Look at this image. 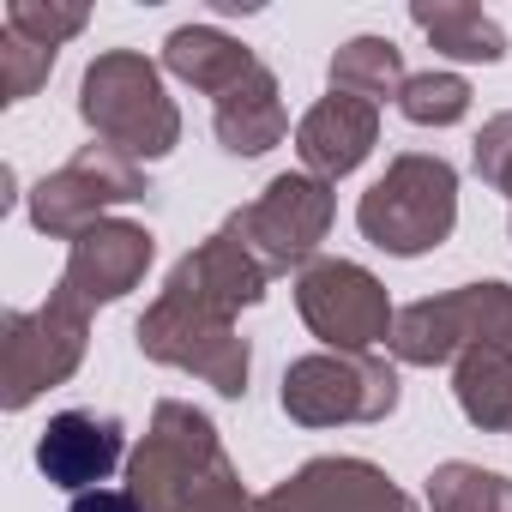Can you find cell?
Segmentation results:
<instances>
[{"instance_id": "cell-1", "label": "cell", "mask_w": 512, "mask_h": 512, "mask_svg": "<svg viewBox=\"0 0 512 512\" xmlns=\"http://www.w3.org/2000/svg\"><path fill=\"white\" fill-rule=\"evenodd\" d=\"M79 121L97 133V145L157 163L181 145V109L163 85V67L139 49H103L79 79Z\"/></svg>"}, {"instance_id": "cell-2", "label": "cell", "mask_w": 512, "mask_h": 512, "mask_svg": "<svg viewBox=\"0 0 512 512\" xmlns=\"http://www.w3.org/2000/svg\"><path fill=\"white\" fill-rule=\"evenodd\" d=\"M241 470L229 464L217 422L181 398H163L151 410V428L139 434L133 458H127V494L145 512H193L211 488L235 482Z\"/></svg>"}, {"instance_id": "cell-3", "label": "cell", "mask_w": 512, "mask_h": 512, "mask_svg": "<svg viewBox=\"0 0 512 512\" xmlns=\"http://www.w3.org/2000/svg\"><path fill=\"white\" fill-rule=\"evenodd\" d=\"M356 229L392 260L434 253L458 229V169L434 151H398L386 175L362 193Z\"/></svg>"}, {"instance_id": "cell-4", "label": "cell", "mask_w": 512, "mask_h": 512, "mask_svg": "<svg viewBox=\"0 0 512 512\" xmlns=\"http://www.w3.org/2000/svg\"><path fill=\"white\" fill-rule=\"evenodd\" d=\"M91 344V308L73 290H49L37 308L0 314V404L13 416L31 410L49 386H67Z\"/></svg>"}, {"instance_id": "cell-5", "label": "cell", "mask_w": 512, "mask_h": 512, "mask_svg": "<svg viewBox=\"0 0 512 512\" xmlns=\"http://www.w3.org/2000/svg\"><path fill=\"white\" fill-rule=\"evenodd\" d=\"M139 338V356L145 362H163V368H181L193 380H205L217 398H247V374H253V350L247 338L235 332L229 314L181 296V290H157V302L139 314L133 326Z\"/></svg>"}, {"instance_id": "cell-6", "label": "cell", "mask_w": 512, "mask_h": 512, "mask_svg": "<svg viewBox=\"0 0 512 512\" xmlns=\"http://www.w3.org/2000/svg\"><path fill=\"white\" fill-rule=\"evenodd\" d=\"M386 350L404 368H440L458 362L464 350H512V284L506 278L458 284L446 296H422L398 308Z\"/></svg>"}, {"instance_id": "cell-7", "label": "cell", "mask_w": 512, "mask_h": 512, "mask_svg": "<svg viewBox=\"0 0 512 512\" xmlns=\"http://www.w3.org/2000/svg\"><path fill=\"white\" fill-rule=\"evenodd\" d=\"M278 404L296 428L386 422L398 410V368L374 350H314L284 368Z\"/></svg>"}, {"instance_id": "cell-8", "label": "cell", "mask_w": 512, "mask_h": 512, "mask_svg": "<svg viewBox=\"0 0 512 512\" xmlns=\"http://www.w3.org/2000/svg\"><path fill=\"white\" fill-rule=\"evenodd\" d=\"M332 211H338L332 181H320V175H308V169H284V175H272V181L260 187V199H247L241 211H229L223 229H229L272 278H284V272L314 266V253H320V241H326V229H332Z\"/></svg>"}, {"instance_id": "cell-9", "label": "cell", "mask_w": 512, "mask_h": 512, "mask_svg": "<svg viewBox=\"0 0 512 512\" xmlns=\"http://www.w3.org/2000/svg\"><path fill=\"white\" fill-rule=\"evenodd\" d=\"M151 193V175H145V163H133V157H121V151H109V145H79L61 169H49L37 187H31V223L43 229V235H55V241H79L91 223H103L115 205H133V199H145Z\"/></svg>"}, {"instance_id": "cell-10", "label": "cell", "mask_w": 512, "mask_h": 512, "mask_svg": "<svg viewBox=\"0 0 512 512\" xmlns=\"http://www.w3.org/2000/svg\"><path fill=\"white\" fill-rule=\"evenodd\" d=\"M296 314L326 350H374L392 338V296L356 260H314L296 272Z\"/></svg>"}, {"instance_id": "cell-11", "label": "cell", "mask_w": 512, "mask_h": 512, "mask_svg": "<svg viewBox=\"0 0 512 512\" xmlns=\"http://www.w3.org/2000/svg\"><path fill=\"white\" fill-rule=\"evenodd\" d=\"M260 512H422V506L368 458H308L296 476L260 494Z\"/></svg>"}, {"instance_id": "cell-12", "label": "cell", "mask_w": 512, "mask_h": 512, "mask_svg": "<svg viewBox=\"0 0 512 512\" xmlns=\"http://www.w3.org/2000/svg\"><path fill=\"white\" fill-rule=\"evenodd\" d=\"M157 260V235L145 223H127V217H103L91 223L73 247H67V272H61V290H73L85 308H109L121 296H133L145 284Z\"/></svg>"}, {"instance_id": "cell-13", "label": "cell", "mask_w": 512, "mask_h": 512, "mask_svg": "<svg viewBox=\"0 0 512 512\" xmlns=\"http://www.w3.org/2000/svg\"><path fill=\"white\" fill-rule=\"evenodd\" d=\"M127 458H133L127 452V428L115 416H97V410H61L37 434V470L55 488H67V494L103 488Z\"/></svg>"}, {"instance_id": "cell-14", "label": "cell", "mask_w": 512, "mask_h": 512, "mask_svg": "<svg viewBox=\"0 0 512 512\" xmlns=\"http://www.w3.org/2000/svg\"><path fill=\"white\" fill-rule=\"evenodd\" d=\"M266 284H272V272L253 260V253H247L229 229H211L199 247L181 253L175 272H169V290H181V296H193V302L229 314V320H235L241 308H260V302H266Z\"/></svg>"}, {"instance_id": "cell-15", "label": "cell", "mask_w": 512, "mask_h": 512, "mask_svg": "<svg viewBox=\"0 0 512 512\" xmlns=\"http://www.w3.org/2000/svg\"><path fill=\"white\" fill-rule=\"evenodd\" d=\"M374 145H380V109L362 103V97H344V91L320 97V103L296 121V157H302V169L320 175V181L356 175V169L374 157Z\"/></svg>"}, {"instance_id": "cell-16", "label": "cell", "mask_w": 512, "mask_h": 512, "mask_svg": "<svg viewBox=\"0 0 512 512\" xmlns=\"http://www.w3.org/2000/svg\"><path fill=\"white\" fill-rule=\"evenodd\" d=\"M211 127H217V145H223L229 157H266L272 145H284L290 109H284L278 73L260 61L235 91H223V97L211 103Z\"/></svg>"}, {"instance_id": "cell-17", "label": "cell", "mask_w": 512, "mask_h": 512, "mask_svg": "<svg viewBox=\"0 0 512 512\" xmlns=\"http://www.w3.org/2000/svg\"><path fill=\"white\" fill-rule=\"evenodd\" d=\"M253 67H260V55H253L241 37L217 31V25H175V31L163 37V73H175L181 85L205 91L211 103H217L223 91H235Z\"/></svg>"}, {"instance_id": "cell-18", "label": "cell", "mask_w": 512, "mask_h": 512, "mask_svg": "<svg viewBox=\"0 0 512 512\" xmlns=\"http://www.w3.org/2000/svg\"><path fill=\"white\" fill-rule=\"evenodd\" d=\"M410 25H416L446 61H482V67L506 61V31H500V19L482 13V7H470V0H416V7H410Z\"/></svg>"}, {"instance_id": "cell-19", "label": "cell", "mask_w": 512, "mask_h": 512, "mask_svg": "<svg viewBox=\"0 0 512 512\" xmlns=\"http://www.w3.org/2000/svg\"><path fill=\"white\" fill-rule=\"evenodd\" d=\"M452 398L470 428L512 434V350H464L452 362Z\"/></svg>"}, {"instance_id": "cell-20", "label": "cell", "mask_w": 512, "mask_h": 512, "mask_svg": "<svg viewBox=\"0 0 512 512\" xmlns=\"http://www.w3.org/2000/svg\"><path fill=\"white\" fill-rule=\"evenodd\" d=\"M326 79H332V91L362 97V103H374V109L410 85V73H404V49H398L392 37H350V43H338Z\"/></svg>"}, {"instance_id": "cell-21", "label": "cell", "mask_w": 512, "mask_h": 512, "mask_svg": "<svg viewBox=\"0 0 512 512\" xmlns=\"http://www.w3.org/2000/svg\"><path fill=\"white\" fill-rule=\"evenodd\" d=\"M428 506L434 512H512V476L446 458L428 476Z\"/></svg>"}, {"instance_id": "cell-22", "label": "cell", "mask_w": 512, "mask_h": 512, "mask_svg": "<svg viewBox=\"0 0 512 512\" xmlns=\"http://www.w3.org/2000/svg\"><path fill=\"white\" fill-rule=\"evenodd\" d=\"M398 109L416 127H458L470 115V79L464 73H410V85L398 91Z\"/></svg>"}, {"instance_id": "cell-23", "label": "cell", "mask_w": 512, "mask_h": 512, "mask_svg": "<svg viewBox=\"0 0 512 512\" xmlns=\"http://www.w3.org/2000/svg\"><path fill=\"white\" fill-rule=\"evenodd\" d=\"M0 25L61 55V43H73V37L91 25V7H79V0H13Z\"/></svg>"}, {"instance_id": "cell-24", "label": "cell", "mask_w": 512, "mask_h": 512, "mask_svg": "<svg viewBox=\"0 0 512 512\" xmlns=\"http://www.w3.org/2000/svg\"><path fill=\"white\" fill-rule=\"evenodd\" d=\"M49 73H55V49H43V43L0 25V91H7V103L37 97L49 85Z\"/></svg>"}, {"instance_id": "cell-25", "label": "cell", "mask_w": 512, "mask_h": 512, "mask_svg": "<svg viewBox=\"0 0 512 512\" xmlns=\"http://www.w3.org/2000/svg\"><path fill=\"white\" fill-rule=\"evenodd\" d=\"M470 163H476V175H482L494 193L512 199V109L494 115V121H482V133H476V145H470Z\"/></svg>"}, {"instance_id": "cell-26", "label": "cell", "mask_w": 512, "mask_h": 512, "mask_svg": "<svg viewBox=\"0 0 512 512\" xmlns=\"http://www.w3.org/2000/svg\"><path fill=\"white\" fill-rule=\"evenodd\" d=\"M67 512H145L127 488H91V494H73Z\"/></svg>"}, {"instance_id": "cell-27", "label": "cell", "mask_w": 512, "mask_h": 512, "mask_svg": "<svg viewBox=\"0 0 512 512\" xmlns=\"http://www.w3.org/2000/svg\"><path fill=\"white\" fill-rule=\"evenodd\" d=\"M193 512H260V500H253V494L241 488V476H235V482L211 488V494H205V500H199Z\"/></svg>"}]
</instances>
